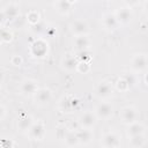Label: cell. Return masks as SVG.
I'll return each instance as SVG.
<instances>
[{
    "mask_svg": "<svg viewBox=\"0 0 148 148\" xmlns=\"http://www.w3.org/2000/svg\"><path fill=\"white\" fill-rule=\"evenodd\" d=\"M45 133H46V125L43 120L34 121V124L31 125V127L28 131L29 138L31 140H36V141L43 140L45 136Z\"/></svg>",
    "mask_w": 148,
    "mask_h": 148,
    "instance_id": "cell-1",
    "label": "cell"
},
{
    "mask_svg": "<svg viewBox=\"0 0 148 148\" xmlns=\"http://www.w3.org/2000/svg\"><path fill=\"white\" fill-rule=\"evenodd\" d=\"M139 116H140V113H139L138 109L132 105L124 106L120 111V119L125 125H130L132 123L138 121Z\"/></svg>",
    "mask_w": 148,
    "mask_h": 148,
    "instance_id": "cell-2",
    "label": "cell"
},
{
    "mask_svg": "<svg viewBox=\"0 0 148 148\" xmlns=\"http://www.w3.org/2000/svg\"><path fill=\"white\" fill-rule=\"evenodd\" d=\"M113 111H114V108H113V105H112L110 102H102V103H99V104L96 106L94 113L96 114L97 119L108 120L109 118L112 117Z\"/></svg>",
    "mask_w": 148,
    "mask_h": 148,
    "instance_id": "cell-3",
    "label": "cell"
},
{
    "mask_svg": "<svg viewBox=\"0 0 148 148\" xmlns=\"http://www.w3.org/2000/svg\"><path fill=\"white\" fill-rule=\"evenodd\" d=\"M97 117L96 114L92 112V111H86L83 113L80 114L79 119H77V123L80 125L81 128H89V130H92L95 127V125L97 124Z\"/></svg>",
    "mask_w": 148,
    "mask_h": 148,
    "instance_id": "cell-4",
    "label": "cell"
},
{
    "mask_svg": "<svg viewBox=\"0 0 148 148\" xmlns=\"http://www.w3.org/2000/svg\"><path fill=\"white\" fill-rule=\"evenodd\" d=\"M47 50H49L47 42L42 39V38L36 39L31 44V46H30V52H31V54L35 58H43V57H45L46 53H47Z\"/></svg>",
    "mask_w": 148,
    "mask_h": 148,
    "instance_id": "cell-5",
    "label": "cell"
},
{
    "mask_svg": "<svg viewBox=\"0 0 148 148\" xmlns=\"http://www.w3.org/2000/svg\"><path fill=\"white\" fill-rule=\"evenodd\" d=\"M113 94V87L110 81L103 80L96 87V95L99 99H109Z\"/></svg>",
    "mask_w": 148,
    "mask_h": 148,
    "instance_id": "cell-6",
    "label": "cell"
},
{
    "mask_svg": "<svg viewBox=\"0 0 148 148\" xmlns=\"http://www.w3.org/2000/svg\"><path fill=\"white\" fill-rule=\"evenodd\" d=\"M102 147L104 148H119L120 147V136L116 132H106L102 136Z\"/></svg>",
    "mask_w": 148,
    "mask_h": 148,
    "instance_id": "cell-7",
    "label": "cell"
},
{
    "mask_svg": "<svg viewBox=\"0 0 148 148\" xmlns=\"http://www.w3.org/2000/svg\"><path fill=\"white\" fill-rule=\"evenodd\" d=\"M34 99L37 105H47L52 99V91L49 88H38V90L34 94Z\"/></svg>",
    "mask_w": 148,
    "mask_h": 148,
    "instance_id": "cell-8",
    "label": "cell"
},
{
    "mask_svg": "<svg viewBox=\"0 0 148 148\" xmlns=\"http://www.w3.org/2000/svg\"><path fill=\"white\" fill-rule=\"evenodd\" d=\"M113 15H114L118 24H123V25L128 24L132 21V17H133V13H132L131 8H128V7L117 8V10L113 13Z\"/></svg>",
    "mask_w": 148,
    "mask_h": 148,
    "instance_id": "cell-9",
    "label": "cell"
},
{
    "mask_svg": "<svg viewBox=\"0 0 148 148\" xmlns=\"http://www.w3.org/2000/svg\"><path fill=\"white\" fill-rule=\"evenodd\" d=\"M131 68L139 73L143 72L147 68V54L146 53H136L131 59Z\"/></svg>",
    "mask_w": 148,
    "mask_h": 148,
    "instance_id": "cell-10",
    "label": "cell"
},
{
    "mask_svg": "<svg viewBox=\"0 0 148 148\" xmlns=\"http://www.w3.org/2000/svg\"><path fill=\"white\" fill-rule=\"evenodd\" d=\"M38 90V82L32 79H25L20 84V91L24 96H31Z\"/></svg>",
    "mask_w": 148,
    "mask_h": 148,
    "instance_id": "cell-11",
    "label": "cell"
},
{
    "mask_svg": "<svg viewBox=\"0 0 148 148\" xmlns=\"http://www.w3.org/2000/svg\"><path fill=\"white\" fill-rule=\"evenodd\" d=\"M74 133H75L77 143H81V145H88V143H90L94 140V135H95L92 130L81 128V127L79 130L74 131Z\"/></svg>",
    "mask_w": 148,
    "mask_h": 148,
    "instance_id": "cell-12",
    "label": "cell"
},
{
    "mask_svg": "<svg viewBox=\"0 0 148 148\" xmlns=\"http://www.w3.org/2000/svg\"><path fill=\"white\" fill-rule=\"evenodd\" d=\"M34 121L35 120H34L32 116H30L28 113H22L17 118V123H16L17 131H20L21 133H28V131L31 127V125L34 124Z\"/></svg>",
    "mask_w": 148,
    "mask_h": 148,
    "instance_id": "cell-13",
    "label": "cell"
},
{
    "mask_svg": "<svg viewBox=\"0 0 148 148\" xmlns=\"http://www.w3.org/2000/svg\"><path fill=\"white\" fill-rule=\"evenodd\" d=\"M80 105V101L72 96H66L60 101V110L62 112H71L73 110H76Z\"/></svg>",
    "mask_w": 148,
    "mask_h": 148,
    "instance_id": "cell-14",
    "label": "cell"
},
{
    "mask_svg": "<svg viewBox=\"0 0 148 148\" xmlns=\"http://www.w3.org/2000/svg\"><path fill=\"white\" fill-rule=\"evenodd\" d=\"M77 62H79L77 58L74 54H72V53H66L61 58V67L66 72H73V71H75Z\"/></svg>",
    "mask_w": 148,
    "mask_h": 148,
    "instance_id": "cell-15",
    "label": "cell"
},
{
    "mask_svg": "<svg viewBox=\"0 0 148 148\" xmlns=\"http://www.w3.org/2000/svg\"><path fill=\"white\" fill-rule=\"evenodd\" d=\"M88 24L83 20H76L71 24V31L72 34L77 37V36H84L88 34Z\"/></svg>",
    "mask_w": 148,
    "mask_h": 148,
    "instance_id": "cell-16",
    "label": "cell"
},
{
    "mask_svg": "<svg viewBox=\"0 0 148 148\" xmlns=\"http://www.w3.org/2000/svg\"><path fill=\"white\" fill-rule=\"evenodd\" d=\"M91 45V40L88 37V35L84 36H77L74 38V46L75 50L77 52H82V51H87Z\"/></svg>",
    "mask_w": 148,
    "mask_h": 148,
    "instance_id": "cell-17",
    "label": "cell"
},
{
    "mask_svg": "<svg viewBox=\"0 0 148 148\" xmlns=\"http://www.w3.org/2000/svg\"><path fill=\"white\" fill-rule=\"evenodd\" d=\"M127 131H126V134L128 138H132V136H136V135H141V134H145V131H146V127L140 121H135V123H132L130 125H127Z\"/></svg>",
    "mask_w": 148,
    "mask_h": 148,
    "instance_id": "cell-18",
    "label": "cell"
},
{
    "mask_svg": "<svg viewBox=\"0 0 148 148\" xmlns=\"http://www.w3.org/2000/svg\"><path fill=\"white\" fill-rule=\"evenodd\" d=\"M102 23H103V27H104L106 30H109V31L116 30L117 27L119 25L118 22H117V20H116V17H114V15L111 14V13H106V14L103 15V17H102Z\"/></svg>",
    "mask_w": 148,
    "mask_h": 148,
    "instance_id": "cell-19",
    "label": "cell"
},
{
    "mask_svg": "<svg viewBox=\"0 0 148 148\" xmlns=\"http://www.w3.org/2000/svg\"><path fill=\"white\" fill-rule=\"evenodd\" d=\"M73 5H74V2L73 1H68V0H60V1H56L53 3L56 10L61 15H67L72 10Z\"/></svg>",
    "mask_w": 148,
    "mask_h": 148,
    "instance_id": "cell-20",
    "label": "cell"
},
{
    "mask_svg": "<svg viewBox=\"0 0 148 148\" xmlns=\"http://www.w3.org/2000/svg\"><path fill=\"white\" fill-rule=\"evenodd\" d=\"M3 13H5L7 20H14V18L17 17V15L20 13V8L16 3H9L5 7Z\"/></svg>",
    "mask_w": 148,
    "mask_h": 148,
    "instance_id": "cell-21",
    "label": "cell"
},
{
    "mask_svg": "<svg viewBox=\"0 0 148 148\" xmlns=\"http://www.w3.org/2000/svg\"><path fill=\"white\" fill-rule=\"evenodd\" d=\"M146 143V135L141 134V135H136V136H132L130 138L128 145L131 148H142Z\"/></svg>",
    "mask_w": 148,
    "mask_h": 148,
    "instance_id": "cell-22",
    "label": "cell"
},
{
    "mask_svg": "<svg viewBox=\"0 0 148 148\" xmlns=\"http://www.w3.org/2000/svg\"><path fill=\"white\" fill-rule=\"evenodd\" d=\"M116 88H117V90H119V91H121V92H126V91H128L130 88H131V82L127 80L126 76H121V77H119V79L117 80V82H116Z\"/></svg>",
    "mask_w": 148,
    "mask_h": 148,
    "instance_id": "cell-23",
    "label": "cell"
},
{
    "mask_svg": "<svg viewBox=\"0 0 148 148\" xmlns=\"http://www.w3.org/2000/svg\"><path fill=\"white\" fill-rule=\"evenodd\" d=\"M64 141L66 143L67 147L72 148V147H75L77 145V140H76V136H75V133L74 131H67L64 135Z\"/></svg>",
    "mask_w": 148,
    "mask_h": 148,
    "instance_id": "cell-24",
    "label": "cell"
},
{
    "mask_svg": "<svg viewBox=\"0 0 148 148\" xmlns=\"http://www.w3.org/2000/svg\"><path fill=\"white\" fill-rule=\"evenodd\" d=\"M40 20V15L37 10H29L27 13V21L31 24V25H36Z\"/></svg>",
    "mask_w": 148,
    "mask_h": 148,
    "instance_id": "cell-25",
    "label": "cell"
},
{
    "mask_svg": "<svg viewBox=\"0 0 148 148\" xmlns=\"http://www.w3.org/2000/svg\"><path fill=\"white\" fill-rule=\"evenodd\" d=\"M12 39L13 34L5 28H0V43H9Z\"/></svg>",
    "mask_w": 148,
    "mask_h": 148,
    "instance_id": "cell-26",
    "label": "cell"
},
{
    "mask_svg": "<svg viewBox=\"0 0 148 148\" xmlns=\"http://www.w3.org/2000/svg\"><path fill=\"white\" fill-rule=\"evenodd\" d=\"M79 73L81 74H87L89 71H90V65L89 62H84V61H79L77 65H76V69Z\"/></svg>",
    "mask_w": 148,
    "mask_h": 148,
    "instance_id": "cell-27",
    "label": "cell"
},
{
    "mask_svg": "<svg viewBox=\"0 0 148 148\" xmlns=\"http://www.w3.org/2000/svg\"><path fill=\"white\" fill-rule=\"evenodd\" d=\"M14 142L10 139H2L0 141V148H13Z\"/></svg>",
    "mask_w": 148,
    "mask_h": 148,
    "instance_id": "cell-28",
    "label": "cell"
},
{
    "mask_svg": "<svg viewBox=\"0 0 148 148\" xmlns=\"http://www.w3.org/2000/svg\"><path fill=\"white\" fill-rule=\"evenodd\" d=\"M10 62H12V65H14V66L18 67V66H21V65H22L23 59L21 58V56H13V57H12V59H10Z\"/></svg>",
    "mask_w": 148,
    "mask_h": 148,
    "instance_id": "cell-29",
    "label": "cell"
},
{
    "mask_svg": "<svg viewBox=\"0 0 148 148\" xmlns=\"http://www.w3.org/2000/svg\"><path fill=\"white\" fill-rule=\"evenodd\" d=\"M6 15H5V13H3V10H0V28H2V25H3V23L6 22Z\"/></svg>",
    "mask_w": 148,
    "mask_h": 148,
    "instance_id": "cell-30",
    "label": "cell"
},
{
    "mask_svg": "<svg viewBox=\"0 0 148 148\" xmlns=\"http://www.w3.org/2000/svg\"><path fill=\"white\" fill-rule=\"evenodd\" d=\"M5 116H6V109H5V106L0 103V121L5 118Z\"/></svg>",
    "mask_w": 148,
    "mask_h": 148,
    "instance_id": "cell-31",
    "label": "cell"
},
{
    "mask_svg": "<svg viewBox=\"0 0 148 148\" xmlns=\"http://www.w3.org/2000/svg\"><path fill=\"white\" fill-rule=\"evenodd\" d=\"M0 89H1V84H0Z\"/></svg>",
    "mask_w": 148,
    "mask_h": 148,
    "instance_id": "cell-32",
    "label": "cell"
},
{
    "mask_svg": "<svg viewBox=\"0 0 148 148\" xmlns=\"http://www.w3.org/2000/svg\"><path fill=\"white\" fill-rule=\"evenodd\" d=\"M101 148H104V147H101Z\"/></svg>",
    "mask_w": 148,
    "mask_h": 148,
    "instance_id": "cell-33",
    "label": "cell"
}]
</instances>
